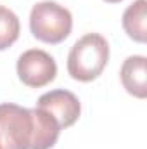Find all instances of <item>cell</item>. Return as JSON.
I'll return each instance as SVG.
<instances>
[{
	"label": "cell",
	"mask_w": 147,
	"mask_h": 149,
	"mask_svg": "<svg viewBox=\"0 0 147 149\" xmlns=\"http://www.w3.org/2000/svg\"><path fill=\"white\" fill-rule=\"evenodd\" d=\"M109 61V43L99 33H87L69 50L68 71L78 81H92Z\"/></svg>",
	"instance_id": "6da1fadb"
},
{
	"label": "cell",
	"mask_w": 147,
	"mask_h": 149,
	"mask_svg": "<svg viewBox=\"0 0 147 149\" xmlns=\"http://www.w3.org/2000/svg\"><path fill=\"white\" fill-rule=\"evenodd\" d=\"M73 28L71 12L57 2L45 0L37 3L30 14V30L33 37L45 43H61Z\"/></svg>",
	"instance_id": "7a4b0ae2"
},
{
	"label": "cell",
	"mask_w": 147,
	"mask_h": 149,
	"mask_svg": "<svg viewBox=\"0 0 147 149\" xmlns=\"http://www.w3.org/2000/svg\"><path fill=\"white\" fill-rule=\"evenodd\" d=\"M35 120L28 108L12 102L0 104V144L2 149H31Z\"/></svg>",
	"instance_id": "3957f363"
},
{
	"label": "cell",
	"mask_w": 147,
	"mask_h": 149,
	"mask_svg": "<svg viewBox=\"0 0 147 149\" xmlns=\"http://www.w3.org/2000/svg\"><path fill=\"white\" fill-rule=\"evenodd\" d=\"M57 74V64L50 54L40 49H30L23 52L17 59V76L19 80L31 87L40 88L50 83Z\"/></svg>",
	"instance_id": "277c9868"
},
{
	"label": "cell",
	"mask_w": 147,
	"mask_h": 149,
	"mask_svg": "<svg viewBox=\"0 0 147 149\" xmlns=\"http://www.w3.org/2000/svg\"><path fill=\"white\" fill-rule=\"evenodd\" d=\"M37 108L47 111L50 116H54L61 128H68V127L74 125L81 113V104H80L78 97L73 92L64 90V88L50 90V92L40 95Z\"/></svg>",
	"instance_id": "5b68a950"
},
{
	"label": "cell",
	"mask_w": 147,
	"mask_h": 149,
	"mask_svg": "<svg viewBox=\"0 0 147 149\" xmlns=\"http://www.w3.org/2000/svg\"><path fill=\"white\" fill-rule=\"evenodd\" d=\"M147 59L144 56H130L125 59L121 66V83L126 88L128 94L133 97L144 99L147 95V71H146Z\"/></svg>",
	"instance_id": "8992f818"
},
{
	"label": "cell",
	"mask_w": 147,
	"mask_h": 149,
	"mask_svg": "<svg viewBox=\"0 0 147 149\" xmlns=\"http://www.w3.org/2000/svg\"><path fill=\"white\" fill-rule=\"evenodd\" d=\"M31 113H33V120H35V137H33L31 149L54 148L62 128L59 127L55 118L50 116L47 111L35 108V109H31Z\"/></svg>",
	"instance_id": "52a82bcc"
},
{
	"label": "cell",
	"mask_w": 147,
	"mask_h": 149,
	"mask_svg": "<svg viewBox=\"0 0 147 149\" xmlns=\"http://www.w3.org/2000/svg\"><path fill=\"white\" fill-rule=\"evenodd\" d=\"M147 2L146 0H135L132 5L126 7L123 12V28L126 35L144 43L147 38Z\"/></svg>",
	"instance_id": "ba28073f"
},
{
	"label": "cell",
	"mask_w": 147,
	"mask_h": 149,
	"mask_svg": "<svg viewBox=\"0 0 147 149\" xmlns=\"http://www.w3.org/2000/svg\"><path fill=\"white\" fill-rule=\"evenodd\" d=\"M17 38H19L17 16L10 9L0 5V50L9 49Z\"/></svg>",
	"instance_id": "9c48e42d"
},
{
	"label": "cell",
	"mask_w": 147,
	"mask_h": 149,
	"mask_svg": "<svg viewBox=\"0 0 147 149\" xmlns=\"http://www.w3.org/2000/svg\"><path fill=\"white\" fill-rule=\"evenodd\" d=\"M106 2H109V3H118V2H121V0H106Z\"/></svg>",
	"instance_id": "30bf717a"
},
{
	"label": "cell",
	"mask_w": 147,
	"mask_h": 149,
	"mask_svg": "<svg viewBox=\"0 0 147 149\" xmlns=\"http://www.w3.org/2000/svg\"><path fill=\"white\" fill-rule=\"evenodd\" d=\"M0 149H2V144H0Z\"/></svg>",
	"instance_id": "8fae6325"
}]
</instances>
